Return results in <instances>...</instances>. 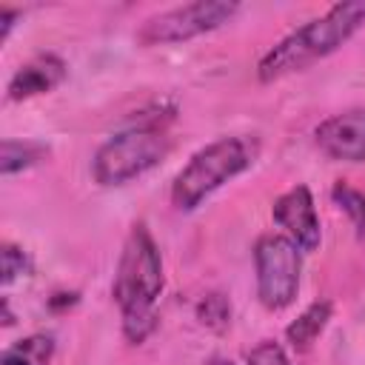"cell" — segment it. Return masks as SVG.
<instances>
[{
  "label": "cell",
  "instance_id": "15",
  "mask_svg": "<svg viewBox=\"0 0 365 365\" xmlns=\"http://www.w3.org/2000/svg\"><path fill=\"white\" fill-rule=\"evenodd\" d=\"M248 365H291V362H288L285 351H282L277 342L265 339V342H259V345L248 354Z\"/></svg>",
  "mask_w": 365,
  "mask_h": 365
},
{
  "label": "cell",
  "instance_id": "3",
  "mask_svg": "<svg viewBox=\"0 0 365 365\" xmlns=\"http://www.w3.org/2000/svg\"><path fill=\"white\" fill-rule=\"evenodd\" d=\"M254 160V145L242 137H220L200 148L188 165L174 177L171 202L180 211L197 208L211 191H217L231 177L242 174Z\"/></svg>",
  "mask_w": 365,
  "mask_h": 365
},
{
  "label": "cell",
  "instance_id": "13",
  "mask_svg": "<svg viewBox=\"0 0 365 365\" xmlns=\"http://www.w3.org/2000/svg\"><path fill=\"white\" fill-rule=\"evenodd\" d=\"M334 202L351 217V225L356 228V237H365V194L351 188L348 182H336L331 191Z\"/></svg>",
  "mask_w": 365,
  "mask_h": 365
},
{
  "label": "cell",
  "instance_id": "8",
  "mask_svg": "<svg viewBox=\"0 0 365 365\" xmlns=\"http://www.w3.org/2000/svg\"><path fill=\"white\" fill-rule=\"evenodd\" d=\"M317 145L345 163H365V111H345L317 125Z\"/></svg>",
  "mask_w": 365,
  "mask_h": 365
},
{
  "label": "cell",
  "instance_id": "10",
  "mask_svg": "<svg viewBox=\"0 0 365 365\" xmlns=\"http://www.w3.org/2000/svg\"><path fill=\"white\" fill-rule=\"evenodd\" d=\"M328 319H331V302H328V299H319V302L308 305V308L285 328V336H288V342H291L297 351H305V348H311V342L319 336V331L325 328Z\"/></svg>",
  "mask_w": 365,
  "mask_h": 365
},
{
  "label": "cell",
  "instance_id": "12",
  "mask_svg": "<svg viewBox=\"0 0 365 365\" xmlns=\"http://www.w3.org/2000/svg\"><path fill=\"white\" fill-rule=\"evenodd\" d=\"M48 151L37 143H17V140H3V148H0V171L3 177L14 174V171H23L29 165H34L37 160H43Z\"/></svg>",
  "mask_w": 365,
  "mask_h": 365
},
{
  "label": "cell",
  "instance_id": "4",
  "mask_svg": "<svg viewBox=\"0 0 365 365\" xmlns=\"http://www.w3.org/2000/svg\"><path fill=\"white\" fill-rule=\"evenodd\" d=\"M168 154V137L160 123H140L114 134L94 154V180L100 185H123L148 168H154Z\"/></svg>",
  "mask_w": 365,
  "mask_h": 365
},
{
  "label": "cell",
  "instance_id": "6",
  "mask_svg": "<svg viewBox=\"0 0 365 365\" xmlns=\"http://www.w3.org/2000/svg\"><path fill=\"white\" fill-rule=\"evenodd\" d=\"M234 11H237V3H225V0L185 3V6H177V9H168V11H160V14L148 17L143 23V29L137 31V40L143 46L191 40L197 34L220 29L222 23H228L234 17Z\"/></svg>",
  "mask_w": 365,
  "mask_h": 365
},
{
  "label": "cell",
  "instance_id": "7",
  "mask_svg": "<svg viewBox=\"0 0 365 365\" xmlns=\"http://www.w3.org/2000/svg\"><path fill=\"white\" fill-rule=\"evenodd\" d=\"M271 214L299 251H314L319 245V217L314 208V197L305 185H294L282 197H277Z\"/></svg>",
  "mask_w": 365,
  "mask_h": 365
},
{
  "label": "cell",
  "instance_id": "9",
  "mask_svg": "<svg viewBox=\"0 0 365 365\" xmlns=\"http://www.w3.org/2000/svg\"><path fill=\"white\" fill-rule=\"evenodd\" d=\"M66 77V63L54 54H40L14 71L9 80V100H29L34 94H46L60 86Z\"/></svg>",
  "mask_w": 365,
  "mask_h": 365
},
{
  "label": "cell",
  "instance_id": "1",
  "mask_svg": "<svg viewBox=\"0 0 365 365\" xmlns=\"http://www.w3.org/2000/svg\"><path fill=\"white\" fill-rule=\"evenodd\" d=\"M163 291V259L145 222L128 231L114 277V299L123 314V331L131 342H143L154 328V305Z\"/></svg>",
  "mask_w": 365,
  "mask_h": 365
},
{
  "label": "cell",
  "instance_id": "2",
  "mask_svg": "<svg viewBox=\"0 0 365 365\" xmlns=\"http://www.w3.org/2000/svg\"><path fill=\"white\" fill-rule=\"evenodd\" d=\"M362 23H365V0L331 6L328 14L291 31L259 60V80L271 83V80H279L285 74H294L317 63L319 57L336 51Z\"/></svg>",
  "mask_w": 365,
  "mask_h": 365
},
{
  "label": "cell",
  "instance_id": "5",
  "mask_svg": "<svg viewBox=\"0 0 365 365\" xmlns=\"http://www.w3.org/2000/svg\"><path fill=\"white\" fill-rule=\"evenodd\" d=\"M254 262H257V297L265 308L279 311L297 299L299 291V248L288 237L265 234L254 245Z\"/></svg>",
  "mask_w": 365,
  "mask_h": 365
},
{
  "label": "cell",
  "instance_id": "18",
  "mask_svg": "<svg viewBox=\"0 0 365 365\" xmlns=\"http://www.w3.org/2000/svg\"><path fill=\"white\" fill-rule=\"evenodd\" d=\"M214 365H234V362H225V359H217Z\"/></svg>",
  "mask_w": 365,
  "mask_h": 365
},
{
  "label": "cell",
  "instance_id": "14",
  "mask_svg": "<svg viewBox=\"0 0 365 365\" xmlns=\"http://www.w3.org/2000/svg\"><path fill=\"white\" fill-rule=\"evenodd\" d=\"M197 319L211 331H222L231 322V302L222 294H208L197 305Z\"/></svg>",
  "mask_w": 365,
  "mask_h": 365
},
{
  "label": "cell",
  "instance_id": "16",
  "mask_svg": "<svg viewBox=\"0 0 365 365\" xmlns=\"http://www.w3.org/2000/svg\"><path fill=\"white\" fill-rule=\"evenodd\" d=\"M0 257H3V285H9L11 279H17L29 268L26 254L20 248H14V245H3V254Z\"/></svg>",
  "mask_w": 365,
  "mask_h": 365
},
{
  "label": "cell",
  "instance_id": "11",
  "mask_svg": "<svg viewBox=\"0 0 365 365\" xmlns=\"http://www.w3.org/2000/svg\"><path fill=\"white\" fill-rule=\"evenodd\" d=\"M51 354H54V339L46 334H34L9 345L3 351L0 365H48Z\"/></svg>",
  "mask_w": 365,
  "mask_h": 365
},
{
  "label": "cell",
  "instance_id": "17",
  "mask_svg": "<svg viewBox=\"0 0 365 365\" xmlns=\"http://www.w3.org/2000/svg\"><path fill=\"white\" fill-rule=\"evenodd\" d=\"M14 20H17V11H11V9H3V11H0V23H3V29H0V37H3V40L9 37V31H11Z\"/></svg>",
  "mask_w": 365,
  "mask_h": 365
}]
</instances>
